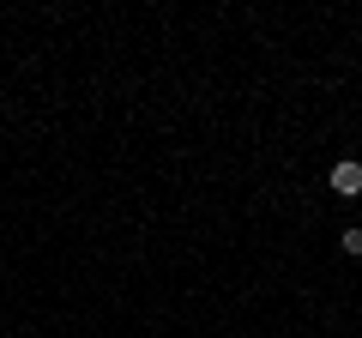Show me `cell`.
<instances>
[{
    "instance_id": "obj_1",
    "label": "cell",
    "mask_w": 362,
    "mask_h": 338,
    "mask_svg": "<svg viewBox=\"0 0 362 338\" xmlns=\"http://www.w3.org/2000/svg\"><path fill=\"white\" fill-rule=\"evenodd\" d=\"M332 194H344V199L362 194V163H338L332 169Z\"/></svg>"
},
{
    "instance_id": "obj_2",
    "label": "cell",
    "mask_w": 362,
    "mask_h": 338,
    "mask_svg": "<svg viewBox=\"0 0 362 338\" xmlns=\"http://www.w3.org/2000/svg\"><path fill=\"white\" fill-rule=\"evenodd\" d=\"M344 254H362V223H356V230H344Z\"/></svg>"
}]
</instances>
